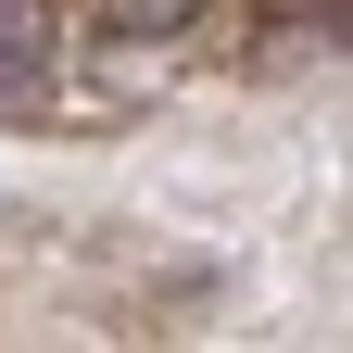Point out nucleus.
<instances>
[{
	"instance_id": "f257e3e1",
	"label": "nucleus",
	"mask_w": 353,
	"mask_h": 353,
	"mask_svg": "<svg viewBox=\"0 0 353 353\" xmlns=\"http://www.w3.org/2000/svg\"><path fill=\"white\" fill-rule=\"evenodd\" d=\"M51 101V0H0V114Z\"/></svg>"
},
{
	"instance_id": "f03ea898",
	"label": "nucleus",
	"mask_w": 353,
	"mask_h": 353,
	"mask_svg": "<svg viewBox=\"0 0 353 353\" xmlns=\"http://www.w3.org/2000/svg\"><path fill=\"white\" fill-rule=\"evenodd\" d=\"M190 13H202V0H101V26H114V38H176Z\"/></svg>"
}]
</instances>
